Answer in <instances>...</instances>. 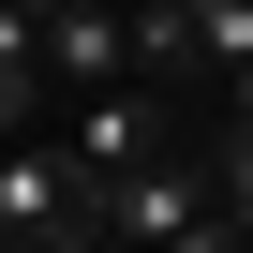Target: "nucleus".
Instances as JSON below:
<instances>
[{
	"instance_id": "obj_1",
	"label": "nucleus",
	"mask_w": 253,
	"mask_h": 253,
	"mask_svg": "<svg viewBox=\"0 0 253 253\" xmlns=\"http://www.w3.org/2000/svg\"><path fill=\"white\" fill-rule=\"evenodd\" d=\"M0 238H60V253H104V179L60 149V119L0 134Z\"/></svg>"
},
{
	"instance_id": "obj_2",
	"label": "nucleus",
	"mask_w": 253,
	"mask_h": 253,
	"mask_svg": "<svg viewBox=\"0 0 253 253\" xmlns=\"http://www.w3.org/2000/svg\"><path fill=\"white\" fill-rule=\"evenodd\" d=\"M45 119H60V149H75L104 194L134 179L149 149H179V134H164V89H149V75H119V89H75V104H45Z\"/></svg>"
},
{
	"instance_id": "obj_3",
	"label": "nucleus",
	"mask_w": 253,
	"mask_h": 253,
	"mask_svg": "<svg viewBox=\"0 0 253 253\" xmlns=\"http://www.w3.org/2000/svg\"><path fill=\"white\" fill-rule=\"evenodd\" d=\"M194 223H223V194H209V164H194V149H149L134 179L104 194V238H134V253H179Z\"/></svg>"
},
{
	"instance_id": "obj_4",
	"label": "nucleus",
	"mask_w": 253,
	"mask_h": 253,
	"mask_svg": "<svg viewBox=\"0 0 253 253\" xmlns=\"http://www.w3.org/2000/svg\"><path fill=\"white\" fill-rule=\"evenodd\" d=\"M194 45H209V104H223V75H253V0H194Z\"/></svg>"
},
{
	"instance_id": "obj_5",
	"label": "nucleus",
	"mask_w": 253,
	"mask_h": 253,
	"mask_svg": "<svg viewBox=\"0 0 253 253\" xmlns=\"http://www.w3.org/2000/svg\"><path fill=\"white\" fill-rule=\"evenodd\" d=\"M15 15H30V30H45V15H75V0H15Z\"/></svg>"
}]
</instances>
